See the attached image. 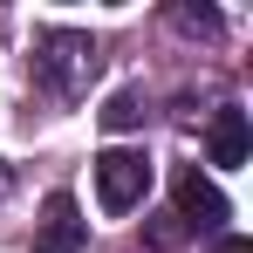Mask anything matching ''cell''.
Listing matches in <instances>:
<instances>
[{
  "instance_id": "6da1fadb",
  "label": "cell",
  "mask_w": 253,
  "mask_h": 253,
  "mask_svg": "<svg viewBox=\"0 0 253 253\" xmlns=\"http://www.w3.org/2000/svg\"><path fill=\"white\" fill-rule=\"evenodd\" d=\"M89 69H96V42L76 35V28H48L42 42H35V76H42L55 96H76L89 83Z\"/></svg>"
},
{
  "instance_id": "7a4b0ae2",
  "label": "cell",
  "mask_w": 253,
  "mask_h": 253,
  "mask_svg": "<svg viewBox=\"0 0 253 253\" xmlns=\"http://www.w3.org/2000/svg\"><path fill=\"white\" fill-rule=\"evenodd\" d=\"M144 192H151V165H144V151H103V158H96V199H103V212L144 206Z\"/></svg>"
},
{
  "instance_id": "3957f363",
  "label": "cell",
  "mask_w": 253,
  "mask_h": 253,
  "mask_svg": "<svg viewBox=\"0 0 253 253\" xmlns=\"http://www.w3.org/2000/svg\"><path fill=\"white\" fill-rule=\"evenodd\" d=\"M83 212H76V199L69 192H55L42 206V226H35V253H83Z\"/></svg>"
},
{
  "instance_id": "277c9868",
  "label": "cell",
  "mask_w": 253,
  "mask_h": 253,
  "mask_svg": "<svg viewBox=\"0 0 253 253\" xmlns=\"http://www.w3.org/2000/svg\"><path fill=\"white\" fill-rule=\"evenodd\" d=\"M171 199H178V219H185V226H206V233L233 219V206H226V192H219L212 178H199V171H185Z\"/></svg>"
},
{
  "instance_id": "5b68a950",
  "label": "cell",
  "mask_w": 253,
  "mask_h": 253,
  "mask_svg": "<svg viewBox=\"0 0 253 253\" xmlns=\"http://www.w3.org/2000/svg\"><path fill=\"white\" fill-rule=\"evenodd\" d=\"M247 110H212V124H206V151H212V165H247Z\"/></svg>"
},
{
  "instance_id": "8992f818",
  "label": "cell",
  "mask_w": 253,
  "mask_h": 253,
  "mask_svg": "<svg viewBox=\"0 0 253 253\" xmlns=\"http://www.w3.org/2000/svg\"><path fill=\"white\" fill-rule=\"evenodd\" d=\"M130 124H144V103H137V96H110V103H103V130H130Z\"/></svg>"
},
{
  "instance_id": "52a82bcc",
  "label": "cell",
  "mask_w": 253,
  "mask_h": 253,
  "mask_svg": "<svg viewBox=\"0 0 253 253\" xmlns=\"http://www.w3.org/2000/svg\"><path fill=\"white\" fill-rule=\"evenodd\" d=\"M171 21H178L185 35H212V28H219V14H212V7H178Z\"/></svg>"
},
{
  "instance_id": "ba28073f",
  "label": "cell",
  "mask_w": 253,
  "mask_h": 253,
  "mask_svg": "<svg viewBox=\"0 0 253 253\" xmlns=\"http://www.w3.org/2000/svg\"><path fill=\"white\" fill-rule=\"evenodd\" d=\"M212 253H253V240H240V233H226V240H219Z\"/></svg>"
},
{
  "instance_id": "9c48e42d",
  "label": "cell",
  "mask_w": 253,
  "mask_h": 253,
  "mask_svg": "<svg viewBox=\"0 0 253 253\" xmlns=\"http://www.w3.org/2000/svg\"><path fill=\"white\" fill-rule=\"evenodd\" d=\"M0 192H7V165H0Z\"/></svg>"
}]
</instances>
